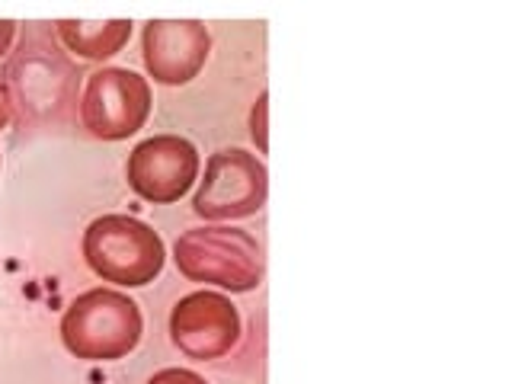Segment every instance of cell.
<instances>
[{
  "label": "cell",
  "mask_w": 512,
  "mask_h": 384,
  "mask_svg": "<svg viewBox=\"0 0 512 384\" xmlns=\"http://www.w3.org/2000/svg\"><path fill=\"white\" fill-rule=\"evenodd\" d=\"M84 77V68L61 45L52 23H26L0 74L20 135L71 132Z\"/></svg>",
  "instance_id": "6da1fadb"
},
{
  "label": "cell",
  "mask_w": 512,
  "mask_h": 384,
  "mask_svg": "<svg viewBox=\"0 0 512 384\" xmlns=\"http://www.w3.org/2000/svg\"><path fill=\"white\" fill-rule=\"evenodd\" d=\"M141 308L116 288H90L61 317V343L84 362H119L141 343Z\"/></svg>",
  "instance_id": "7a4b0ae2"
},
{
  "label": "cell",
  "mask_w": 512,
  "mask_h": 384,
  "mask_svg": "<svg viewBox=\"0 0 512 384\" xmlns=\"http://www.w3.org/2000/svg\"><path fill=\"white\" fill-rule=\"evenodd\" d=\"M173 260L189 282L218 285L228 292H253L266 272L263 247L240 228H189L176 237Z\"/></svg>",
  "instance_id": "3957f363"
},
{
  "label": "cell",
  "mask_w": 512,
  "mask_h": 384,
  "mask_svg": "<svg viewBox=\"0 0 512 384\" xmlns=\"http://www.w3.org/2000/svg\"><path fill=\"white\" fill-rule=\"evenodd\" d=\"M84 260L103 282L141 288L160 276L167 247L160 234L132 215H103L84 231Z\"/></svg>",
  "instance_id": "277c9868"
},
{
  "label": "cell",
  "mask_w": 512,
  "mask_h": 384,
  "mask_svg": "<svg viewBox=\"0 0 512 384\" xmlns=\"http://www.w3.org/2000/svg\"><path fill=\"white\" fill-rule=\"evenodd\" d=\"M269 170L256 154L244 148L215 151L205 164V180L192 196V212L205 221L250 218L266 205Z\"/></svg>",
  "instance_id": "5b68a950"
},
{
  "label": "cell",
  "mask_w": 512,
  "mask_h": 384,
  "mask_svg": "<svg viewBox=\"0 0 512 384\" xmlns=\"http://www.w3.org/2000/svg\"><path fill=\"white\" fill-rule=\"evenodd\" d=\"M151 84L128 68H100L87 74L80 96V122L100 141H125L141 132L151 116Z\"/></svg>",
  "instance_id": "8992f818"
},
{
  "label": "cell",
  "mask_w": 512,
  "mask_h": 384,
  "mask_svg": "<svg viewBox=\"0 0 512 384\" xmlns=\"http://www.w3.org/2000/svg\"><path fill=\"white\" fill-rule=\"evenodd\" d=\"M199 151L196 144L180 135H154L135 144L128 154L125 180L135 189V196L154 205H170L183 199L199 180Z\"/></svg>",
  "instance_id": "52a82bcc"
},
{
  "label": "cell",
  "mask_w": 512,
  "mask_h": 384,
  "mask_svg": "<svg viewBox=\"0 0 512 384\" xmlns=\"http://www.w3.org/2000/svg\"><path fill=\"white\" fill-rule=\"evenodd\" d=\"M170 340L183 356L212 362L228 356L240 340V314L221 292H192L170 314Z\"/></svg>",
  "instance_id": "ba28073f"
},
{
  "label": "cell",
  "mask_w": 512,
  "mask_h": 384,
  "mask_svg": "<svg viewBox=\"0 0 512 384\" xmlns=\"http://www.w3.org/2000/svg\"><path fill=\"white\" fill-rule=\"evenodd\" d=\"M144 68L164 87H183L205 68L212 36L199 20H151L141 36Z\"/></svg>",
  "instance_id": "9c48e42d"
},
{
  "label": "cell",
  "mask_w": 512,
  "mask_h": 384,
  "mask_svg": "<svg viewBox=\"0 0 512 384\" xmlns=\"http://www.w3.org/2000/svg\"><path fill=\"white\" fill-rule=\"evenodd\" d=\"M55 36L61 45L84 61H106L119 55L132 39L128 20H58Z\"/></svg>",
  "instance_id": "30bf717a"
},
{
  "label": "cell",
  "mask_w": 512,
  "mask_h": 384,
  "mask_svg": "<svg viewBox=\"0 0 512 384\" xmlns=\"http://www.w3.org/2000/svg\"><path fill=\"white\" fill-rule=\"evenodd\" d=\"M266 112H269V93L263 90L260 93V100H256L253 106V116H250V135L256 141V148H260L266 154L269 148V128H266Z\"/></svg>",
  "instance_id": "8fae6325"
},
{
  "label": "cell",
  "mask_w": 512,
  "mask_h": 384,
  "mask_svg": "<svg viewBox=\"0 0 512 384\" xmlns=\"http://www.w3.org/2000/svg\"><path fill=\"white\" fill-rule=\"evenodd\" d=\"M148 384H208V381L196 372H189V368H160L157 375L148 378Z\"/></svg>",
  "instance_id": "7c38bea8"
},
{
  "label": "cell",
  "mask_w": 512,
  "mask_h": 384,
  "mask_svg": "<svg viewBox=\"0 0 512 384\" xmlns=\"http://www.w3.org/2000/svg\"><path fill=\"white\" fill-rule=\"evenodd\" d=\"M16 32H20V23H13V20H0V58H7V55H10Z\"/></svg>",
  "instance_id": "4fadbf2b"
},
{
  "label": "cell",
  "mask_w": 512,
  "mask_h": 384,
  "mask_svg": "<svg viewBox=\"0 0 512 384\" xmlns=\"http://www.w3.org/2000/svg\"><path fill=\"white\" fill-rule=\"evenodd\" d=\"M10 100H7V90H4V80H0V132L10 125Z\"/></svg>",
  "instance_id": "5bb4252c"
}]
</instances>
